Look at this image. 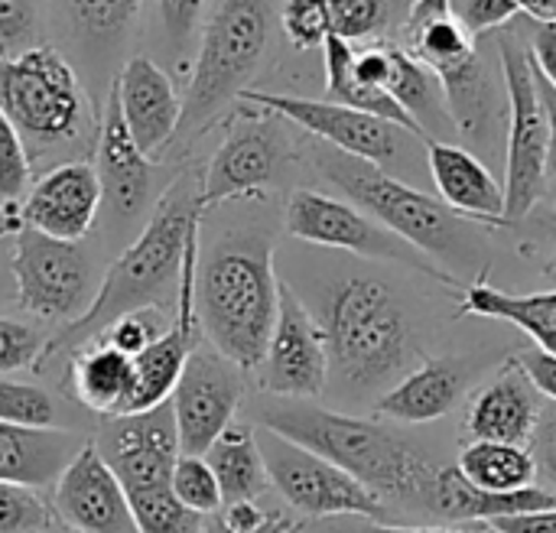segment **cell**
Wrapping results in <instances>:
<instances>
[{
    "label": "cell",
    "mask_w": 556,
    "mask_h": 533,
    "mask_svg": "<svg viewBox=\"0 0 556 533\" xmlns=\"http://www.w3.org/2000/svg\"><path fill=\"white\" fill-rule=\"evenodd\" d=\"M199 225H202L199 186L189 176H182L156 202L137 241L108 267L88 309L49 335L42 361L55 355H75L101 342L104 332L130 313L160 309V300L169 290H179V274L189 244L199 238Z\"/></svg>",
    "instance_id": "1"
},
{
    "label": "cell",
    "mask_w": 556,
    "mask_h": 533,
    "mask_svg": "<svg viewBox=\"0 0 556 533\" xmlns=\"http://www.w3.org/2000/svg\"><path fill=\"white\" fill-rule=\"evenodd\" d=\"M261 427L323 456L381 498L427 508L440 466L378 420L336 414L309 401H274L261 410Z\"/></svg>",
    "instance_id": "2"
},
{
    "label": "cell",
    "mask_w": 556,
    "mask_h": 533,
    "mask_svg": "<svg viewBox=\"0 0 556 533\" xmlns=\"http://www.w3.org/2000/svg\"><path fill=\"white\" fill-rule=\"evenodd\" d=\"M274 244L264 234H228L199 257L195 316L208 345L241 371H257L280 313Z\"/></svg>",
    "instance_id": "3"
},
{
    "label": "cell",
    "mask_w": 556,
    "mask_h": 533,
    "mask_svg": "<svg viewBox=\"0 0 556 533\" xmlns=\"http://www.w3.org/2000/svg\"><path fill=\"white\" fill-rule=\"evenodd\" d=\"M329 371L352 391H391L414 361H424L401 296L368 274L339 280L323 300Z\"/></svg>",
    "instance_id": "4"
},
{
    "label": "cell",
    "mask_w": 556,
    "mask_h": 533,
    "mask_svg": "<svg viewBox=\"0 0 556 533\" xmlns=\"http://www.w3.org/2000/svg\"><path fill=\"white\" fill-rule=\"evenodd\" d=\"M316 166L336 189L349 195V202H355L362 212H368L378 225H384L414 251L463 267L472 261L476 248L485 244L469 218L456 215L446 202L414 189L410 182L391 176L375 163L355 160L332 147H319Z\"/></svg>",
    "instance_id": "5"
},
{
    "label": "cell",
    "mask_w": 556,
    "mask_h": 533,
    "mask_svg": "<svg viewBox=\"0 0 556 533\" xmlns=\"http://www.w3.org/2000/svg\"><path fill=\"white\" fill-rule=\"evenodd\" d=\"M397 42L440 78L456 134L476 147H489L502 111L508 114V94L505 85H495L479 36L456 20L450 0H417Z\"/></svg>",
    "instance_id": "6"
},
{
    "label": "cell",
    "mask_w": 556,
    "mask_h": 533,
    "mask_svg": "<svg viewBox=\"0 0 556 533\" xmlns=\"http://www.w3.org/2000/svg\"><path fill=\"white\" fill-rule=\"evenodd\" d=\"M274 42V0H222L202 29V46L182 94L179 134L205 130L251 91Z\"/></svg>",
    "instance_id": "7"
},
{
    "label": "cell",
    "mask_w": 556,
    "mask_h": 533,
    "mask_svg": "<svg viewBox=\"0 0 556 533\" xmlns=\"http://www.w3.org/2000/svg\"><path fill=\"white\" fill-rule=\"evenodd\" d=\"M0 111L33 153L81 140L91 124L81 81L52 46L0 55Z\"/></svg>",
    "instance_id": "8"
},
{
    "label": "cell",
    "mask_w": 556,
    "mask_h": 533,
    "mask_svg": "<svg viewBox=\"0 0 556 533\" xmlns=\"http://www.w3.org/2000/svg\"><path fill=\"white\" fill-rule=\"evenodd\" d=\"M498 65L508 94V147H505V225H515L534 212L547 192V153L551 124L541 101L531 42L515 26H505L495 39Z\"/></svg>",
    "instance_id": "9"
},
{
    "label": "cell",
    "mask_w": 556,
    "mask_h": 533,
    "mask_svg": "<svg viewBox=\"0 0 556 533\" xmlns=\"http://www.w3.org/2000/svg\"><path fill=\"white\" fill-rule=\"evenodd\" d=\"M10 277L13 296L29 319L68 326L94 300L91 261L78 241H59L33 228H20L10 238Z\"/></svg>",
    "instance_id": "10"
},
{
    "label": "cell",
    "mask_w": 556,
    "mask_h": 533,
    "mask_svg": "<svg viewBox=\"0 0 556 533\" xmlns=\"http://www.w3.org/2000/svg\"><path fill=\"white\" fill-rule=\"evenodd\" d=\"M257 446L270 475V485L280 492V498L313 518V521H329V518H375L384 521L388 508L381 505V495L365 488L358 479L342 472L339 466L326 462L323 456L270 433L257 430Z\"/></svg>",
    "instance_id": "11"
},
{
    "label": "cell",
    "mask_w": 556,
    "mask_h": 533,
    "mask_svg": "<svg viewBox=\"0 0 556 533\" xmlns=\"http://www.w3.org/2000/svg\"><path fill=\"white\" fill-rule=\"evenodd\" d=\"M241 111L228 124L225 140L218 143L208 169L199 182L202 212L231 199L257 195L280 179L293 160V143L287 137V120L274 111L238 101Z\"/></svg>",
    "instance_id": "12"
},
{
    "label": "cell",
    "mask_w": 556,
    "mask_h": 533,
    "mask_svg": "<svg viewBox=\"0 0 556 533\" xmlns=\"http://www.w3.org/2000/svg\"><path fill=\"white\" fill-rule=\"evenodd\" d=\"M244 104L274 111L277 117H283L287 124H296L300 130L319 137L326 147L342 150L355 160L375 163L381 169L397 166V163H410L414 143H427L424 137L381 120L375 114L336 104V101H319V98H296V94H270V91H244L241 94Z\"/></svg>",
    "instance_id": "13"
},
{
    "label": "cell",
    "mask_w": 556,
    "mask_h": 533,
    "mask_svg": "<svg viewBox=\"0 0 556 533\" xmlns=\"http://www.w3.org/2000/svg\"><path fill=\"white\" fill-rule=\"evenodd\" d=\"M283 225L300 241H309V244H319V248L349 251V254L371 257V261H401V264H410V267L430 274L433 280L459 287L456 277L424 264L410 251V244H404L397 234H391L384 225H378L368 212H362L349 199H336V195L313 192V189H296L290 195V202H287Z\"/></svg>",
    "instance_id": "14"
},
{
    "label": "cell",
    "mask_w": 556,
    "mask_h": 533,
    "mask_svg": "<svg viewBox=\"0 0 556 533\" xmlns=\"http://www.w3.org/2000/svg\"><path fill=\"white\" fill-rule=\"evenodd\" d=\"M241 397V368L215 348H195L169 397L182 456H205L208 446L235 423Z\"/></svg>",
    "instance_id": "15"
},
{
    "label": "cell",
    "mask_w": 556,
    "mask_h": 533,
    "mask_svg": "<svg viewBox=\"0 0 556 533\" xmlns=\"http://www.w3.org/2000/svg\"><path fill=\"white\" fill-rule=\"evenodd\" d=\"M257 375L261 388L280 401H313L329 381V348L323 326L287 283L280 287L277 326Z\"/></svg>",
    "instance_id": "16"
},
{
    "label": "cell",
    "mask_w": 556,
    "mask_h": 533,
    "mask_svg": "<svg viewBox=\"0 0 556 533\" xmlns=\"http://www.w3.org/2000/svg\"><path fill=\"white\" fill-rule=\"evenodd\" d=\"M94 446L127 495L173 485V469L182 456L169 401L143 414L114 417Z\"/></svg>",
    "instance_id": "17"
},
{
    "label": "cell",
    "mask_w": 556,
    "mask_h": 533,
    "mask_svg": "<svg viewBox=\"0 0 556 533\" xmlns=\"http://www.w3.org/2000/svg\"><path fill=\"white\" fill-rule=\"evenodd\" d=\"M355 68H358L362 81L388 91L407 111V117L417 124L424 140L450 143V137L456 134V124H453L443 85L397 39L355 46Z\"/></svg>",
    "instance_id": "18"
},
{
    "label": "cell",
    "mask_w": 556,
    "mask_h": 533,
    "mask_svg": "<svg viewBox=\"0 0 556 533\" xmlns=\"http://www.w3.org/2000/svg\"><path fill=\"white\" fill-rule=\"evenodd\" d=\"M52 511L72 533H140L121 479L94 443H85L55 479Z\"/></svg>",
    "instance_id": "19"
},
{
    "label": "cell",
    "mask_w": 556,
    "mask_h": 533,
    "mask_svg": "<svg viewBox=\"0 0 556 533\" xmlns=\"http://www.w3.org/2000/svg\"><path fill=\"white\" fill-rule=\"evenodd\" d=\"M101 179L88 163H59L39 176L26 199L20 202V218L26 228L42 231L59 241H81L101 208Z\"/></svg>",
    "instance_id": "20"
},
{
    "label": "cell",
    "mask_w": 556,
    "mask_h": 533,
    "mask_svg": "<svg viewBox=\"0 0 556 533\" xmlns=\"http://www.w3.org/2000/svg\"><path fill=\"white\" fill-rule=\"evenodd\" d=\"M114 94L124 114V124L137 147L147 156H156L173 143L182 124V98L169 78L153 59L134 55L124 62V68L114 78Z\"/></svg>",
    "instance_id": "21"
},
{
    "label": "cell",
    "mask_w": 556,
    "mask_h": 533,
    "mask_svg": "<svg viewBox=\"0 0 556 533\" xmlns=\"http://www.w3.org/2000/svg\"><path fill=\"white\" fill-rule=\"evenodd\" d=\"M544 410L541 391L528 378L518 358H511L469 407L466 433L472 443H515L525 446L534 436L538 417Z\"/></svg>",
    "instance_id": "22"
},
{
    "label": "cell",
    "mask_w": 556,
    "mask_h": 533,
    "mask_svg": "<svg viewBox=\"0 0 556 533\" xmlns=\"http://www.w3.org/2000/svg\"><path fill=\"white\" fill-rule=\"evenodd\" d=\"M94 160H98L94 163V173L101 179L104 202L121 218H134L147 205V199H150L153 166H150V156L130 137L114 88L108 91L104 117H101V127H98Z\"/></svg>",
    "instance_id": "23"
},
{
    "label": "cell",
    "mask_w": 556,
    "mask_h": 533,
    "mask_svg": "<svg viewBox=\"0 0 556 533\" xmlns=\"http://www.w3.org/2000/svg\"><path fill=\"white\" fill-rule=\"evenodd\" d=\"M427 163L440 202L456 215L479 225H505V186L469 147L427 140Z\"/></svg>",
    "instance_id": "24"
},
{
    "label": "cell",
    "mask_w": 556,
    "mask_h": 533,
    "mask_svg": "<svg viewBox=\"0 0 556 533\" xmlns=\"http://www.w3.org/2000/svg\"><path fill=\"white\" fill-rule=\"evenodd\" d=\"M466 391V371L450 358H424L414 371H407L391 391L378 401V417L394 423H433L443 420Z\"/></svg>",
    "instance_id": "25"
},
{
    "label": "cell",
    "mask_w": 556,
    "mask_h": 533,
    "mask_svg": "<svg viewBox=\"0 0 556 533\" xmlns=\"http://www.w3.org/2000/svg\"><path fill=\"white\" fill-rule=\"evenodd\" d=\"M547 508H556V495L547 488L534 485L525 492L495 495V492H482L479 485H472L456 466H446L437 472L430 498H427V511H433L453 524H469V521L489 524L495 518L525 515V511H547Z\"/></svg>",
    "instance_id": "26"
},
{
    "label": "cell",
    "mask_w": 556,
    "mask_h": 533,
    "mask_svg": "<svg viewBox=\"0 0 556 533\" xmlns=\"http://www.w3.org/2000/svg\"><path fill=\"white\" fill-rule=\"evenodd\" d=\"M134 384H137L134 358L111 348L108 342H94V345L68 355V378H65L68 394L81 407H88L108 420L127 417Z\"/></svg>",
    "instance_id": "27"
},
{
    "label": "cell",
    "mask_w": 556,
    "mask_h": 533,
    "mask_svg": "<svg viewBox=\"0 0 556 533\" xmlns=\"http://www.w3.org/2000/svg\"><path fill=\"white\" fill-rule=\"evenodd\" d=\"M85 443H78L65 430H26L0 423V482L23 485V488H42L55 485V479L65 472V466L78 456Z\"/></svg>",
    "instance_id": "28"
},
{
    "label": "cell",
    "mask_w": 556,
    "mask_h": 533,
    "mask_svg": "<svg viewBox=\"0 0 556 533\" xmlns=\"http://www.w3.org/2000/svg\"><path fill=\"white\" fill-rule=\"evenodd\" d=\"M463 309L472 316L505 319V322L518 326L521 332H528L538 342V348H544L547 355L556 358V290L502 293V290L489 287V280L482 277L479 283L463 290Z\"/></svg>",
    "instance_id": "29"
},
{
    "label": "cell",
    "mask_w": 556,
    "mask_h": 533,
    "mask_svg": "<svg viewBox=\"0 0 556 533\" xmlns=\"http://www.w3.org/2000/svg\"><path fill=\"white\" fill-rule=\"evenodd\" d=\"M208 469L218 479L225 505L257 502L270 488V475L257 446V430L248 423H231L205 453Z\"/></svg>",
    "instance_id": "30"
},
{
    "label": "cell",
    "mask_w": 556,
    "mask_h": 533,
    "mask_svg": "<svg viewBox=\"0 0 556 533\" xmlns=\"http://www.w3.org/2000/svg\"><path fill=\"white\" fill-rule=\"evenodd\" d=\"M323 62H326V101H336V104H345V107H355V111H365V114H375L381 120H391L410 134L420 137L417 124L407 117V111L381 88L362 81L358 68H355V46L345 42L342 36H329L326 46H323Z\"/></svg>",
    "instance_id": "31"
},
{
    "label": "cell",
    "mask_w": 556,
    "mask_h": 533,
    "mask_svg": "<svg viewBox=\"0 0 556 533\" xmlns=\"http://www.w3.org/2000/svg\"><path fill=\"white\" fill-rule=\"evenodd\" d=\"M456 469L472 485H479L482 492H495V495L534 488V479H538V462L531 449L515 446V443H469L459 453Z\"/></svg>",
    "instance_id": "32"
},
{
    "label": "cell",
    "mask_w": 556,
    "mask_h": 533,
    "mask_svg": "<svg viewBox=\"0 0 556 533\" xmlns=\"http://www.w3.org/2000/svg\"><path fill=\"white\" fill-rule=\"evenodd\" d=\"M417 0H329L332 33L352 46L401 39Z\"/></svg>",
    "instance_id": "33"
},
{
    "label": "cell",
    "mask_w": 556,
    "mask_h": 533,
    "mask_svg": "<svg viewBox=\"0 0 556 533\" xmlns=\"http://www.w3.org/2000/svg\"><path fill=\"white\" fill-rule=\"evenodd\" d=\"M127 502H130V511H134L140 533H202L205 521H208V518L189 511L173 495V485L134 492V495H127Z\"/></svg>",
    "instance_id": "34"
},
{
    "label": "cell",
    "mask_w": 556,
    "mask_h": 533,
    "mask_svg": "<svg viewBox=\"0 0 556 533\" xmlns=\"http://www.w3.org/2000/svg\"><path fill=\"white\" fill-rule=\"evenodd\" d=\"M0 423L26 430H55V401L29 381L0 378Z\"/></svg>",
    "instance_id": "35"
},
{
    "label": "cell",
    "mask_w": 556,
    "mask_h": 533,
    "mask_svg": "<svg viewBox=\"0 0 556 533\" xmlns=\"http://www.w3.org/2000/svg\"><path fill=\"white\" fill-rule=\"evenodd\" d=\"M173 495L202 518H215L225 508L218 479L208 469L205 456H179L173 469Z\"/></svg>",
    "instance_id": "36"
},
{
    "label": "cell",
    "mask_w": 556,
    "mask_h": 533,
    "mask_svg": "<svg viewBox=\"0 0 556 533\" xmlns=\"http://www.w3.org/2000/svg\"><path fill=\"white\" fill-rule=\"evenodd\" d=\"M52 524V505H46L33 488L0 482V533H46Z\"/></svg>",
    "instance_id": "37"
},
{
    "label": "cell",
    "mask_w": 556,
    "mask_h": 533,
    "mask_svg": "<svg viewBox=\"0 0 556 533\" xmlns=\"http://www.w3.org/2000/svg\"><path fill=\"white\" fill-rule=\"evenodd\" d=\"M280 29L296 49H323L332 36L329 0H283Z\"/></svg>",
    "instance_id": "38"
},
{
    "label": "cell",
    "mask_w": 556,
    "mask_h": 533,
    "mask_svg": "<svg viewBox=\"0 0 556 533\" xmlns=\"http://www.w3.org/2000/svg\"><path fill=\"white\" fill-rule=\"evenodd\" d=\"M49 335L36 322L0 316V375L39 368Z\"/></svg>",
    "instance_id": "39"
},
{
    "label": "cell",
    "mask_w": 556,
    "mask_h": 533,
    "mask_svg": "<svg viewBox=\"0 0 556 533\" xmlns=\"http://www.w3.org/2000/svg\"><path fill=\"white\" fill-rule=\"evenodd\" d=\"M29 166H33V160H29L23 137L16 134L10 117L0 111V202L20 205V199H26Z\"/></svg>",
    "instance_id": "40"
},
{
    "label": "cell",
    "mask_w": 556,
    "mask_h": 533,
    "mask_svg": "<svg viewBox=\"0 0 556 533\" xmlns=\"http://www.w3.org/2000/svg\"><path fill=\"white\" fill-rule=\"evenodd\" d=\"M140 0H68V10L75 16V23L98 39L117 36L130 26V20L137 16Z\"/></svg>",
    "instance_id": "41"
},
{
    "label": "cell",
    "mask_w": 556,
    "mask_h": 533,
    "mask_svg": "<svg viewBox=\"0 0 556 533\" xmlns=\"http://www.w3.org/2000/svg\"><path fill=\"white\" fill-rule=\"evenodd\" d=\"M166 326H169V322L163 319L160 309H140V313H130V316L117 319V322L104 332L101 342H108L111 348H117V352L137 358L140 352H147V348L166 332Z\"/></svg>",
    "instance_id": "42"
},
{
    "label": "cell",
    "mask_w": 556,
    "mask_h": 533,
    "mask_svg": "<svg viewBox=\"0 0 556 533\" xmlns=\"http://www.w3.org/2000/svg\"><path fill=\"white\" fill-rule=\"evenodd\" d=\"M456 20L472 33V36H489L495 29H505L518 20L515 0H450Z\"/></svg>",
    "instance_id": "43"
},
{
    "label": "cell",
    "mask_w": 556,
    "mask_h": 533,
    "mask_svg": "<svg viewBox=\"0 0 556 533\" xmlns=\"http://www.w3.org/2000/svg\"><path fill=\"white\" fill-rule=\"evenodd\" d=\"M36 33V7L33 0H0V55L23 52Z\"/></svg>",
    "instance_id": "44"
},
{
    "label": "cell",
    "mask_w": 556,
    "mask_h": 533,
    "mask_svg": "<svg viewBox=\"0 0 556 533\" xmlns=\"http://www.w3.org/2000/svg\"><path fill=\"white\" fill-rule=\"evenodd\" d=\"M156 10H160V23H163L166 39L173 46L186 49V42L199 29L205 0H156Z\"/></svg>",
    "instance_id": "45"
},
{
    "label": "cell",
    "mask_w": 556,
    "mask_h": 533,
    "mask_svg": "<svg viewBox=\"0 0 556 533\" xmlns=\"http://www.w3.org/2000/svg\"><path fill=\"white\" fill-rule=\"evenodd\" d=\"M531 456L538 462V475H544L547 485L556 488V404L547 401L541 417H538V427H534V436H531Z\"/></svg>",
    "instance_id": "46"
},
{
    "label": "cell",
    "mask_w": 556,
    "mask_h": 533,
    "mask_svg": "<svg viewBox=\"0 0 556 533\" xmlns=\"http://www.w3.org/2000/svg\"><path fill=\"white\" fill-rule=\"evenodd\" d=\"M303 533H466L456 528H394L375 518H329L319 528H300Z\"/></svg>",
    "instance_id": "47"
},
{
    "label": "cell",
    "mask_w": 556,
    "mask_h": 533,
    "mask_svg": "<svg viewBox=\"0 0 556 533\" xmlns=\"http://www.w3.org/2000/svg\"><path fill=\"white\" fill-rule=\"evenodd\" d=\"M521 368L528 371V378L534 381V388L541 391V397L556 404V358L547 355L544 348H531L525 355H518Z\"/></svg>",
    "instance_id": "48"
},
{
    "label": "cell",
    "mask_w": 556,
    "mask_h": 533,
    "mask_svg": "<svg viewBox=\"0 0 556 533\" xmlns=\"http://www.w3.org/2000/svg\"><path fill=\"white\" fill-rule=\"evenodd\" d=\"M485 528L495 533H556V508L495 518V521H489Z\"/></svg>",
    "instance_id": "49"
},
{
    "label": "cell",
    "mask_w": 556,
    "mask_h": 533,
    "mask_svg": "<svg viewBox=\"0 0 556 533\" xmlns=\"http://www.w3.org/2000/svg\"><path fill=\"white\" fill-rule=\"evenodd\" d=\"M531 42V59H534V68L541 72L544 81H551L556 88V23L547 26H534V33L528 36Z\"/></svg>",
    "instance_id": "50"
},
{
    "label": "cell",
    "mask_w": 556,
    "mask_h": 533,
    "mask_svg": "<svg viewBox=\"0 0 556 533\" xmlns=\"http://www.w3.org/2000/svg\"><path fill=\"white\" fill-rule=\"evenodd\" d=\"M218 518H222L225 528H231L235 533H254L261 531V528H267L274 515L264 511L257 502H235V505H225L218 511Z\"/></svg>",
    "instance_id": "51"
},
{
    "label": "cell",
    "mask_w": 556,
    "mask_h": 533,
    "mask_svg": "<svg viewBox=\"0 0 556 533\" xmlns=\"http://www.w3.org/2000/svg\"><path fill=\"white\" fill-rule=\"evenodd\" d=\"M538 75V88H541V101H544V111H547V124H551V153H547V176L556 179V88L551 81L541 78V72L534 68Z\"/></svg>",
    "instance_id": "52"
},
{
    "label": "cell",
    "mask_w": 556,
    "mask_h": 533,
    "mask_svg": "<svg viewBox=\"0 0 556 533\" xmlns=\"http://www.w3.org/2000/svg\"><path fill=\"white\" fill-rule=\"evenodd\" d=\"M518 16H528L534 26L556 23V0H515Z\"/></svg>",
    "instance_id": "53"
},
{
    "label": "cell",
    "mask_w": 556,
    "mask_h": 533,
    "mask_svg": "<svg viewBox=\"0 0 556 533\" xmlns=\"http://www.w3.org/2000/svg\"><path fill=\"white\" fill-rule=\"evenodd\" d=\"M202 533H235V531H231V528H225V524H222V518L215 515V518H208V521H205V531ZM254 533H296V528H293L283 515H274L267 528H261V531H254Z\"/></svg>",
    "instance_id": "54"
},
{
    "label": "cell",
    "mask_w": 556,
    "mask_h": 533,
    "mask_svg": "<svg viewBox=\"0 0 556 533\" xmlns=\"http://www.w3.org/2000/svg\"><path fill=\"white\" fill-rule=\"evenodd\" d=\"M23 228V218H20V205L13 202H0V241L13 238L16 231Z\"/></svg>",
    "instance_id": "55"
},
{
    "label": "cell",
    "mask_w": 556,
    "mask_h": 533,
    "mask_svg": "<svg viewBox=\"0 0 556 533\" xmlns=\"http://www.w3.org/2000/svg\"><path fill=\"white\" fill-rule=\"evenodd\" d=\"M544 277H547V283H551V290H556V254L547 261V267H544Z\"/></svg>",
    "instance_id": "56"
},
{
    "label": "cell",
    "mask_w": 556,
    "mask_h": 533,
    "mask_svg": "<svg viewBox=\"0 0 556 533\" xmlns=\"http://www.w3.org/2000/svg\"><path fill=\"white\" fill-rule=\"evenodd\" d=\"M65 533H72V531H68V528H65Z\"/></svg>",
    "instance_id": "57"
}]
</instances>
